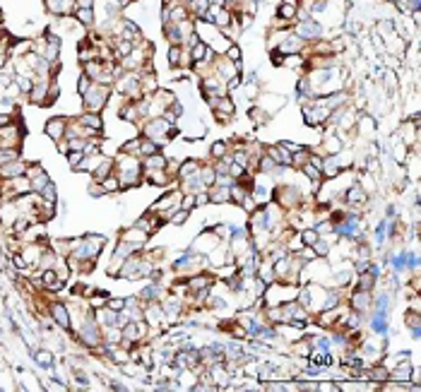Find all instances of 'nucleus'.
Listing matches in <instances>:
<instances>
[{
	"label": "nucleus",
	"mask_w": 421,
	"mask_h": 392,
	"mask_svg": "<svg viewBox=\"0 0 421 392\" xmlns=\"http://www.w3.org/2000/svg\"><path fill=\"white\" fill-rule=\"evenodd\" d=\"M75 246V258L82 260V258H97L101 246H104V236H85L80 243H73Z\"/></svg>",
	"instance_id": "nucleus-2"
},
{
	"label": "nucleus",
	"mask_w": 421,
	"mask_h": 392,
	"mask_svg": "<svg viewBox=\"0 0 421 392\" xmlns=\"http://www.w3.org/2000/svg\"><path fill=\"white\" fill-rule=\"evenodd\" d=\"M108 308L116 310V313H123V310H125V298H111V301H108Z\"/></svg>",
	"instance_id": "nucleus-30"
},
{
	"label": "nucleus",
	"mask_w": 421,
	"mask_h": 392,
	"mask_svg": "<svg viewBox=\"0 0 421 392\" xmlns=\"http://www.w3.org/2000/svg\"><path fill=\"white\" fill-rule=\"evenodd\" d=\"M159 296H162V289H159V286H147V289H145V298H154V301H157V298H159Z\"/></svg>",
	"instance_id": "nucleus-32"
},
{
	"label": "nucleus",
	"mask_w": 421,
	"mask_h": 392,
	"mask_svg": "<svg viewBox=\"0 0 421 392\" xmlns=\"http://www.w3.org/2000/svg\"><path fill=\"white\" fill-rule=\"evenodd\" d=\"M349 305L354 308V313H361V310H366L368 305H371V291H364V289H357L352 298H349Z\"/></svg>",
	"instance_id": "nucleus-7"
},
{
	"label": "nucleus",
	"mask_w": 421,
	"mask_h": 392,
	"mask_svg": "<svg viewBox=\"0 0 421 392\" xmlns=\"http://www.w3.org/2000/svg\"><path fill=\"white\" fill-rule=\"evenodd\" d=\"M24 171H27V166H24V162H20V159H15V162H8L0 166V176L3 178H15V176H24Z\"/></svg>",
	"instance_id": "nucleus-9"
},
{
	"label": "nucleus",
	"mask_w": 421,
	"mask_h": 392,
	"mask_svg": "<svg viewBox=\"0 0 421 392\" xmlns=\"http://www.w3.org/2000/svg\"><path fill=\"white\" fill-rule=\"evenodd\" d=\"M36 361L43 363V366H51V363H53V356H51V351H39V354H36Z\"/></svg>",
	"instance_id": "nucleus-31"
},
{
	"label": "nucleus",
	"mask_w": 421,
	"mask_h": 392,
	"mask_svg": "<svg viewBox=\"0 0 421 392\" xmlns=\"http://www.w3.org/2000/svg\"><path fill=\"white\" fill-rule=\"evenodd\" d=\"M169 219H171L173 224H183L185 219H188V209H183V207H181L178 212H176V214L171 212V214H169Z\"/></svg>",
	"instance_id": "nucleus-29"
},
{
	"label": "nucleus",
	"mask_w": 421,
	"mask_h": 392,
	"mask_svg": "<svg viewBox=\"0 0 421 392\" xmlns=\"http://www.w3.org/2000/svg\"><path fill=\"white\" fill-rule=\"evenodd\" d=\"M108 94H111V87L94 82L92 87L87 89V94H82V97H85V109L89 111V113H99V111L106 106Z\"/></svg>",
	"instance_id": "nucleus-1"
},
{
	"label": "nucleus",
	"mask_w": 421,
	"mask_h": 392,
	"mask_svg": "<svg viewBox=\"0 0 421 392\" xmlns=\"http://www.w3.org/2000/svg\"><path fill=\"white\" fill-rule=\"evenodd\" d=\"M277 195H279L277 200H279L284 207H287V205L294 207L296 202H301V190H299V188H294V185H289V188H287V185L279 188V190H277Z\"/></svg>",
	"instance_id": "nucleus-5"
},
{
	"label": "nucleus",
	"mask_w": 421,
	"mask_h": 392,
	"mask_svg": "<svg viewBox=\"0 0 421 392\" xmlns=\"http://www.w3.org/2000/svg\"><path fill=\"white\" fill-rule=\"evenodd\" d=\"M209 202H215V205H222V202H229L231 200V185H209Z\"/></svg>",
	"instance_id": "nucleus-6"
},
{
	"label": "nucleus",
	"mask_w": 421,
	"mask_h": 392,
	"mask_svg": "<svg viewBox=\"0 0 421 392\" xmlns=\"http://www.w3.org/2000/svg\"><path fill=\"white\" fill-rule=\"evenodd\" d=\"M299 8H301V0H282L279 8H277V20L292 22L294 17L299 15Z\"/></svg>",
	"instance_id": "nucleus-4"
},
{
	"label": "nucleus",
	"mask_w": 421,
	"mask_h": 392,
	"mask_svg": "<svg viewBox=\"0 0 421 392\" xmlns=\"http://www.w3.org/2000/svg\"><path fill=\"white\" fill-rule=\"evenodd\" d=\"M53 318H55V323L63 327V330L70 327V316H67V310H65L63 305H53Z\"/></svg>",
	"instance_id": "nucleus-21"
},
{
	"label": "nucleus",
	"mask_w": 421,
	"mask_h": 392,
	"mask_svg": "<svg viewBox=\"0 0 421 392\" xmlns=\"http://www.w3.org/2000/svg\"><path fill=\"white\" fill-rule=\"evenodd\" d=\"M267 156L274 164H279V166H292V154L287 152V149H282L279 144L277 147H267Z\"/></svg>",
	"instance_id": "nucleus-12"
},
{
	"label": "nucleus",
	"mask_w": 421,
	"mask_h": 392,
	"mask_svg": "<svg viewBox=\"0 0 421 392\" xmlns=\"http://www.w3.org/2000/svg\"><path fill=\"white\" fill-rule=\"evenodd\" d=\"M361 200H364V190H361V185H354V188L346 193V202H349V205H359Z\"/></svg>",
	"instance_id": "nucleus-26"
},
{
	"label": "nucleus",
	"mask_w": 421,
	"mask_h": 392,
	"mask_svg": "<svg viewBox=\"0 0 421 392\" xmlns=\"http://www.w3.org/2000/svg\"><path fill=\"white\" fill-rule=\"evenodd\" d=\"M227 152H229V142H224V140H219V142H212V147H209V154H212V159H224L227 156Z\"/></svg>",
	"instance_id": "nucleus-20"
},
{
	"label": "nucleus",
	"mask_w": 421,
	"mask_h": 392,
	"mask_svg": "<svg viewBox=\"0 0 421 392\" xmlns=\"http://www.w3.org/2000/svg\"><path fill=\"white\" fill-rule=\"evenodd\" d=\"M299 239H301L303 246H313L320 236H318V231H315V229H303L301 233H299Z\"/></svg>",
	"instance_id": "nucleus-25"
},
{
	"label": "nucleus",
	"mask_w": 421,
	"mask_h": 392,
	"mask_svg": "<svg viewBox=\"0 0 421 392\" xmlns=\"http://www.w3.org/2000/svg\"><path fill=\"white\" fill-rule=\"evenodd\" d=\"M323 34V27L315 22V20H303V22L296 24V36L303 39V41H313V39H320Z\"/></svg>",
	"instance_id": "nucleus-3"
},
{
	"label": "nucleus",
	"mask_w": 421,
	"mask_h": 392,
	"mask_svg": "<svg viewBox=\"0 0 421 392\" xmlns=\"http://www.w3.org/2000/svg\"><path fill=\"white\" fill-rule=\"evenodd\" d=\"M190 3H193V0H183V5H190Z\"/></svg>",
	"instance_id": "nucleus-33"
},
{
	"label": "nucleus",
	"mask_w": 421,
	"mask_h": 392,
	"mask_svg": "<svg viewBox=\"0 0 421 392\" xmlns=\"http://www.w3.org/2000/svg\"><path fill=\"white\" fill-rule=\"evenodd\" d=\"M224 53H227V58L231 60V63H241V58H243L241 46H238V44H229L227 48H224Z\"/></svg>",
	"instance_id": "nucleus-24"
},
{
	"label": "nucleus",
	"mask_w": 421,
	"mask_h": 392,
	"mask_svg": "<svg viewBox=\"0 0 421 392\" xmlns=\"http://www.w3.org/2000/svg\"><path fill=\"white\" fill-rule=\"evenodd\" d=\"M169 176H166V169H157V171H147V183L152 185H169Z\"/></svg>",
	"instance_id": "nucleus-18"
},
{
	"label": "nucleus",
	"mask_w": 421,
	"mask_h": 392,
	"mask_svg": "<svg viewBox=\"0 0 421 392\" xmlns=\"http://www.w3.org/2000/svg\"><path fill=\"white\" fill-rule=\"evenodd\" d=\"M236 3H246V0H236Z\"/></svg>",
	"instance_id": "nucleus-34"
},
{
	"label": "nucleus",
	"mask_w": 421,
	"mask_h": 392,
	"mask_svg": "<svg viewBox=\"0 0 421 392\" xmlns=\"http://www.w3.org/2000/svg\"><path fill=\"white\" fill-rule=\"evenodd\" d=\"M75 20L82 27H92L94 24V8H75Z\"/></svg>",
	"instance_id": "nucleus-15"
},
{
	"label": "nucleus",
	"mask_w": 421,
	"mask_h": 392,
	"mask_svg": "<svg viewBox=\"0 0 421 392\" xmlns=\"http://www.w3.org/2000/svg\"><path fill=\"white\" fill-rule=\"evenodd\" d=\"M80 125H85V128H94V130H101V125H104V123H101V118H99V113H89V111H87L85 116L80 118Z\"/></svg>",
	"instance_id": "nucleus-19"
},
{
	"label": "nucleus",
	"mask_w": 421,
	"mask_h": 392,
	"mask_svg": "<svg viewBox=\"0 0 421 392\" xmlns=\"http://www.w3.org/2000/svg\"><path fill=\"white\" fill-rule=\"evenodd\" d=\"M92 85H94V80L82 72V75H80V80H77V92H80V94H87V89L92 87Z\"/></svg>",
	"instance_id": "nucleus-27"
},
{
	"label": "nucleus",
	"mask_w": 421,
	"mask_h": 392,
	"mask_svg": "<svg viewBox=\"0 0 421 392\" xmlns=\"http://www.w3.org/2000/svg\"><path fill=\"white\" fill-rule=\"evenodd\" d=\"M142 166L147 169V171H157V169H166L169 166V162H166V156H162V154H150V156H145V162H142Z\"/></svg>",
	"instance_id": "nucleus-13"
},
{
	"label": "nucleus",
	"mask_w": 421,
	"mask_h": 392,
	"mask_svg": "<svg viewBox=\"0 0 421 392\" xmlns=\"http://www.w3.org/2000/svg\"><path fill=\"white\" fill-rule=\"evenodd\" d=\"M183 48L185 46L171 44V48H169V63H171V67H183Z\"/></svg>",
	"instance_id": "nucleus-17"
},
{
	"label": "nucleus",
	"mask_w": 421,
	"mask_h": 392,
	"mask_svg": "<svg viewBox=\"0 0 421 392\" xmlns=\"http://www.w3.org/2000/svg\"><path fill=\"white\" fill-rule=\"evenodd\" d=\"M212 282H215L212 274H197V277H190V279H188V286H190L193 291H205Z\"/></svg>",
	"instance_id": "nucleus-14"
},
{
	"label": "nucleus",
	"mask_w": 421,
	"mask_h": 392,
	"mask_svg": "<svg viewBox=\"0 0 421 392\" xmlns=\"http://www.w3.org/2000/svg\"><path fill=\"white\" fill-rule=\"evenodd\" d=\"M411 375H414V368H411V363H407V361L400 363L395 370H390V373H388V378H390V380H395V382H409Z\"/></svg>",
	"instance_id": "nucleus-10"
},
{
	"label": "nucleus",
	"mask_w": 421,
	"mask_h": 392,
	"mask_svg": "<svg viewBox=\"0 0 421 392\" xmlns=\"http://www.w3.org/2000/svg\"><path fill=\"white\" fill-rule=\"evenodd\" d=\"M65 132H67V125H65L63 118H51L46 123V135L53 137V140H63Z\"/></svg>",
	"instance_id": "nucleus-8"
},
{
	"label": "nucleus",
	"mask_w": 421,
	"mask_h": 392,
	"mask_svg": "<svg viewBox=\"0 0 421 392\" xmlns=\"http://www.w3.org/2000/svg\"><path fill=\"white\" fill-rule=\"evenodd\" d=\"M197 169H200V162H195V159H185L181 166H178V178L181 181H193L195 176H197Z\"/></svg>",
	"instance_id": "nucleus-11"
},
{
	"label": "nucleus",
	"mask_w": 421,
	"mask_h": 392,
	"mask_svg": "<svg viewBox=\"0 0 421 392\" xmlns=\"http://www.w3.org/2000/svg\"><path fill=\"white\" fill-rule=\"evenodd\" d=\"M80 337L85 339L89 347H94V344L99 342V330H97V325H94V323L85 325V327H82V332H80Z\"/></svg>",
	"instance_id": "nucleus-16"
},
{
	"label": "nucleus",
	"mask_w": 421,
	"mask_h": 392,
	"mask_svg": "<svg viewBox=\"0 0 421 392\" xmlns=\"http://www.w3.org/2000/svg\"><path fill=\"white\" fill-rule=\"evenodd\" d=\"M248 116L253 118V123H255V125H265V123H267V118H270V113H267V111H262L260 106H253V109H248Z\"/></svg>",
	"instance_id": "nucleus-22"
},
{
	"label": "nucleus",
	"mask_w": 421,
	"mask_h": 392,
	"mask_svg": "<svg viewBox=\"0 0 421 392\" xmlns=\"http://www.w3.org/2000/svg\"><path fill=\"white\" fill-rule=\"evenodd\" d=\"M120 183H118V176H106V178H101V190L104 193H113V190H118Z\"/></svg>",
	"instance_id": "nucleus-23"
},
{
	"label": "nucleus",
	"mask_w": 421,
	"mask_h": 392,
	"mask_svg": "<svg viewBox=\"0 0 421 392\" xmlns=\"http://www.w3.org/2000/svg\"><path fill=\"white\" fill-rule=\"evenodd\" d=\"M311 248H313L315 251V255H318V258H325V255H327V253H330V243H325V241H315L313 246H311Z\"/></svg>",
	"instance_id": "nucleus-28"
}]
</instances>
